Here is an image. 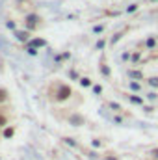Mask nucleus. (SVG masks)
Segmentation results:
<instances>
[{
  "label": "nucleus",
  "mask_w": 158,
  "mask_h": 160,
  "mask_svg": "<svg viewBox=\"0 0 158 160\" xmlns=\"http://www.w3.org/2000/svg\"><path fill=\"white\" fill-rule=\"evenodd\" d=\"M71 97H73V88H71L69 84L58 82V84H56V89H54L52 99H54L56 102H65V101H69Z\"/></svg>",
  "instance_id": "1"
},
{
  "label": "nucleus",
  "mask_w": 158,
  "mask_h": 160,
  "mask_svg": "<svg viewBox=\"0 0 158 160\" xmlns=\"http://www.w3.org/2000/svg\"><path fill=\"white\" fill-rule=\"evenodd\" d=\"M102 30H104V24H101V26H97V28H95V32H102Z\"/></svg>",
  "instance_id": "14"
},
{
  "label": "nucleus",
  "mask_w": 158,
  "mask_h": 160,
  "mask_svg": "<svg viewBox=\"0 0 158 160\" xmlns=\"http://www.w3.org/2000/svg\"><path fill=\"white\" fill-rule=\"evenodd\" d=\"M138 9H140V4H138V2H132V4H128V8H126L125 11H126V13H134V11H138Z\"/></svg>",
  "instance_id": "5"
},
{
  "label": "nucleus",
  "mask_w": 158,
  "mask_h": 160,
  "mask_svg": "<svg viewBox=\"0 0 158 160\" xmlns=\"http://www.w3.org/2000/svg\"><path fill=\"white\" fill-rule=\"evenodd\" d=\"M67 119H69V123H71V125H75V127H80V125H84V121H86L84 118H82V116H78V114H71Z\"/></svg>",
  "instance_id": "3"
},
{
  "label": "nucleus",
  "mask_w": 158,
  "mask_h": 160,
  "mask_svg": "<svg viewBox=\"0 0 158 160\" xmlns=\"http://www.w3.org/2000/svg\"><path fill=\"white\" fill-rule=\"evenodd\" d=\"M32 45H36V47H43V45H45V41H43V39H34V41H32Z\"/></svg>",
  "instance_id": "12"
},
{
  "label": "nucleus",
  "mask_w": 158,
  "mask_h": 160,
  "mask_svg": "<svg viewBox=\"0 0 158 160\" xmlns=\"http://www.w3.org/2000/svg\"><path fill=\"white\" fill-rule=\"evenodd\" d=\"M17 38L21 41H26L28 39V32H17Z\"/></svg>",
  "instance_id": "11"
},
{
  "label": "nucleus",
  "mask_w": 158,
  "mask_h": 160,
  "mask_svg": "<svg viewBox=\"0 0 158 160\" xmlns=\"http://www.w3.org/2000/svg\"><path fill=\"white\" fill-rule=\"evenodd\" d=\"M145 47L147 48H155L156 47V38H147L145 39Z\"/></svg>",
  "instance_id": "6"
},
{
  "label": "nucleus",
  "mask_w": 158,
  "mask_h": 160,
  "mask_svg": "<svg viewBox=\"0 0 158 160\" xmlns=\"http://www.w3.org/2000/svg\"><path fill=\"white\" fill-rule=\"evenodd\" d=\"M13 134H15V127H4V132H2V136H4L6 140L13 138Z\"/></svg>",
  "instance_id": "4"
},
{
  "label": "nucleus",
  "mask_w": 158,
  "mask_h": 160,
  "mask_svg": "<svg viewBox=\"0 0 158 160\" xmlns=\"http://www.w3.org/2000/svg\"><path fill=\"white\" fill-rule=\"evenodd\" d=\"M93 82H91V78H87V77H82L80 78V86H84V88H89Z\"/></svg>",
  "instance_id": "8"
},
{
  "label": "nucleus",
  "mask_w": 158,
  "mask_h": 160,
  "mask_svg": "<svg viewBox=\"0 0 158 160\" xmlns=\"http://www.w3.org/2000/svg\"><path fill=\"white\" fill-rule=\"evenodd\" d=\"M7 89H4V88H0V104H4L6 101H7Z\"/></svg>",
  "instance_id": "7"
},
{
  "label": "nucleus",
  "mask_w": 158,
  "mask_h": 160,
  "mask_svg": "<svg viewBox=\"0 0 158 160\" xmlns=\"http://www.w3.org/2000/svg\"><path fill=\"white\" fill-rule=\"evenodd\" d=\"M39 17L37 15H28L26 17V26H28V30H36L37 26H39Z\"/></svg>",
  "instance_id": "2"
},
{
  "label": "nucleus",
  "mask_w": 158,
  "mask_h": 160,
  "mask_svg": "<svg viewBox=\"0 0 158 160\" xmlns=\"http://www.w3.org/2000/svg\"><path fill=\"white\" fill-rule=\"evenodd\" d=\"M147 84H149V86H153V88H158V77L149 78V80H147Z\"/></svg>",
  "instance_id": "10"
},
{
  "label": "nucleus",
  "mask_w": 158,
  "mask_h": 160,
  "mask_svg": "<svg viewBox=\"0 0 158 160\" xmlns=\"http://www.w3.org/2000/svg\"><path fill=\"white\" fill-rule=\"evenodd\" d=\"M2 127H7V116L4 112H0V128Z\"/></svg>",
  "instance_id": "9"
},
{
  "label": "nucleus",
  "mask_w": 158,
  "mask_h": 160,
  "mask_svg": "<svg viewBox=\"0 0 158 160\" xmlns=\"http://www.w3.org/2000/svg\"><path fill=\"white\" fill-rule=\"evenodd\" d=\"M130 88H132V89H136V91H138V89H141V86H140L138 82H132V84H130Z\"/></svg>",
  "instance_id": "13"
},
{
  "label": "nucleus",
  "mask_w": 158,
  "mask_h": 160,
  "mask_svg": "<svg viewBox=\"0 0 158 160\" xmlns=\"http://www.w3.org/2000/svg\"><path fill=\"white\" fill-rule=\"evenodd\" d=\"M149 2H151V4H153V2H158V0H149Z\"/></svg>",
  "instance_id": "15"
}]
</instances>
